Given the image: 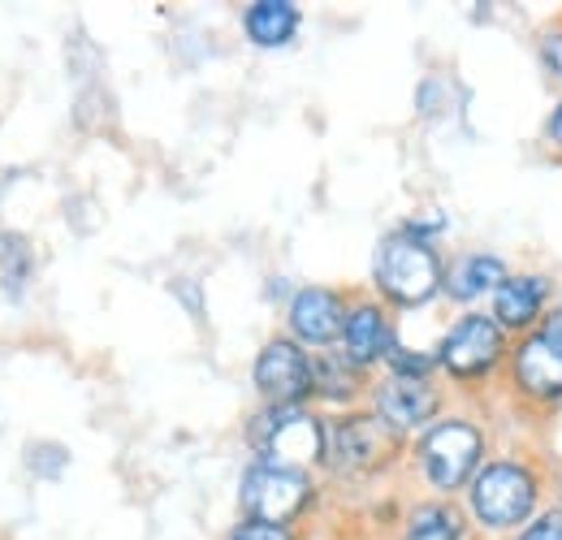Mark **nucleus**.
Segmentation results:
<instances>
[{
  "mask_svg": "<svg viewBox=\"0 0 562 540\" xmlns=\"http://www.w3.org/2000/svg\"><path fill=\"white\" fill-rule=\"evenodd\" d=\"M376 285L403 303V307H416V303H428L441 285V265L437 256L428 251V243L412 238V234H394L381 243L376 251Z\"/></svg>",
  "mask_w": 562,
  "mask_h": 540,
  "instance_id": "1",
  "label": "nucleus"
},
{
  "mask_svg": "<svg viewBox=\"0 0 562 540\" xmlns=\"http://www.w3.org/2000/svg\"><path fill=\"white\" fill-rule=\"evenodd\" d=\"M251 441H256V450H265V459L273 468H294L299 472L303 463L325 459V428L312 415L294 410V406L265 410L251 428Z\"/></svg>",
  "mask_w": 562,
  "mask_h": 540,
  "instance_id": "2",
  "label": "nucleus"
},
{
  "mask_svg": "<svg viewBox=\"0 0 562 540\" xmlns=\"http://www.w3.org/2000/svg\"><path fill=\"white\" fill-rule=\"evenodd\" d=\"M472 506L481 524L490 528H515L537 506V480L519 463H493L472 484Z\"/></svg>",
  "mask_w": 562,
  "mask_h": 540,
  "instance_id": "3",
  "label": "nucleus"
},
{
  "mask_svg": "<svg viewBox=\"0 0 562 540\" xmlns=\"http://www.w3.org/2000/svg\"><path fill=\"white\" fill-rule=\"evenodd\" d=\"M481 463V432L468 419H446L420 441V468L437 488H459Z\"/></svg>",
  "mask_w": 562,
  "mask_h": 540,
  "instance_id": "4",
  "label": "nucleus"
},
{
  "mask_svg": "<svg viewBox=\"0 0 562 540\" xmlns=\"http://www.w3.org/2000/svg\"><path fill=\"white\" fill-rule=\"evenodd\" d=\"M307 475L294 472V468H273V463H260L251 468L247 480H243V506L251 519L260 524H278L285 528L303 506H307Z\"/></svg>",
  "mask_w": 562,
  "mask_h": 540,
  "instance_id": "5",
  "label": "nucleus"
},
{
  "mask_svg": "<svg viewBox=\"0 0 562 540\" xmlns=\"http://www.w3.org/2000/svg\"><path fill=\"white\" fill-rule=\"evenodd\" d=\"M256 385H260V394L269 398V403L278 406H294L307 390H316L312 385V359L294 346V341H269L265 350H260V359H256Z\"/></svg>",
  "mask_w": 562,
  "mask_h": 540,
  "instance_id": "6",
  "label": "nucleus"
},
{
  "mask_svg": "<svg viewBox=\"0 0 562 540\" xmlns=\"http://www.w3.org/2000/svg\"><path fill=\"white\" fill-rule=\"evenodd\" d=\"M497 359H502V329L490 316H463L441 341V363L454 376H481Z\"/></svg>",
  "mask_w": 562,
  "mask_h": 540,
  "instance_id": "7",
  "label": "nucleus"
},
{
  "mask_svg": "<svg viewBox=\"0 0 562 540\" xmlns=\"http://www.w3.org/2000/svg\"><path fill=\"white\" fill-rule=\"evenodd\" d=\"M390 432L381 419H338L334 428H325V459L342 472H359V468H372L385 450H390Z\"/></svg>",
  "mask_w": 562,
  "mask_h": 540,
  "instance_id": "8",
  "label": "nucleus"
},
{
  "mask_svg": "<svg viewBox=\"0 0 562 540\" xmlns=\"http://www.w3.org/2000/svg\"><path fill=\"white\" fill-rule=\"evenodd\" d=\"M432 410H437V390H428V381L390 376V381L376 390V419H381L385 428H394V432L416 428Z\"/></svg>",
  "mask_w": 562,
  "mask_h": 540,
  "instance_id": "9",
  "label": "nucleus"
},
{
  "mask_svg": "<svg viewBox=\"0 0 562 540\" xmlns=\"http://www.w3.org/2000/svg\"><path fill=\"white\" fill-rule=\"evenodd\" d=\"M290 329L303 341H334L347 329V312H342V299L334 290H299L294 303H290Z\"/></svg>",
  "mask_w": 562,
  "mask_h": 540,
  "instance_id": "10",
  "label": "nucleus"
},
{
  "mask_svg": "<svg viewBox=\"0 0 562 540\" xmlns=\"http://www.w3.org/2000/svg\"><path fill=\"white\" fill-rule=\"evenodd\" d=\"M515 381L532 398H559L562 394V355L541 338H528L515 350Z\"/></svg>",
  "mask_w": 562,
  "mask_h": 540,
  "instance_id": "11",
  "label": "nucleus"
},
{
  "mask_svg": "<svg viewBox=\"0 0 562 540\" xmlns=\"http://www.w3.org/2000/svg\"><path fill=\"white\" fill-rule=\"evenodd\" d=\"M546 281H537V277H506L497 290H493V320H497V329H528L532 320H537V312H541V303H546Z\"/></svg>",
  "mask_w": 562,
  "mask_h": 540,
  "instance_id": "12",
  "label": "nucleus"
},
{
  "mask_svg": "<svg viewBox=\"0 0 562 540\" xmlns=\"http://www.w3.org/2000/svg\"><path fill=\"white\" fill-rule=\"evenodd\" d=\"M342 341H347V359L355 368L381 359L390 350V325L381 316V307L372 303H359L355 312H347V329H342Z\"/></svg>",
  "mask_w": 562,
  "mask_h": 540,
  "instance_id": "13",
  "label": "nucleus"
},
{
  "mask_svg": "<svg viewBox=\"0 0 562 540\" xmlns=\"http://www.w3.org/2000/svg\"><path fill=\"white\" fill-rule=\"evenodd\" d=\"M243 26H247L251 44H260V48H281V44L299 31V9H294L290 0H256V4L247 9Z\"/></svg>",
  "mask_w": 562,
  "mask_h": 540,
  "instance_id": "14",
  "label": "nucleus"
},
{
  "mask_svg": "<svg viewBox=\"0 0 562 540\" xmlns=\"http://www.w3.org/2000/svg\"><path fill=\"white\" fill-rule=\"evenodd\" d=\"M506 281V265L493 256H463L450 272V294L454 299H476L485 290H497Z\"/></svg>",
  "mask_w": 562,
  "mask_h": 540,
  "instance_id": "15",
  "label": "nucleus"
},
{
  "mask_svg": "<svg viewBox=\"0 0 562 540\" xmlns=\"http://www.w3.org/2000/svg\"><path fill=\"white\" fill-rule=\"evenodd\" d=\"M312 385L321 390V394H329V398H347L355 390V363L342 355H325L321 363H312Z\"/></svg>",
  "mask_w": 562,
  "mask_h": 540,
  "instance_id": "16",
  "label": "nucleus"
},
{
  "mask_svg": "<svg viewBox=\"0 0 562 540\" xmlns=\"http://www.w3.org/2000/svg\"><path fill=\"white\" fill-rule=\"evenodd\" d=\"M403 540H459V524H454L446 510H437V506H420V510L412 515L407 537Z\"/></svg>",
  "mask_w": 562,
  "mask_h": 540,
  "instance_id": "17",
  "label": "nucleus"
},
{
  "mask_svg": "<svg viewBox=\"0 0 562 540\" xmlns=\"http://www.w3.org/2000/svg\"><path fill=\"white\" fill-rule=\"evenodd\" d=\"M432 363H437V355H420V350L390 346V368H394V376H416V381H424Z\"/></svg>",
  "mask_w": 562,
  "mask_h": 540,
  "instance_id": "18",
  "label": "nucleus"
},
{
  "mask_svg": "<svg viewBox=\"0 0 562 540\" xmlns=\"http://www.w3.org/2000/svg\"><path fill=\"white\" fill-rule=\"evenodd\" d=\"M229 540H294L285 528H278V524H260V519H247L238 532Z\"/></svg>",
  "mask_w": 562,
  "mask_h": 540,
  "instance_id": "19",
  "label": "nucleus"
},
{
  "mask_svg": "<svg viewBox=\"0 0 562 540\" xmlns=\"http://www.w3.org/2000/svg\"><path fill=\"white\" fill-rule=\"evenodd\" d=\"M519 540H562V510L541 515V524H532Z\"/></svg>",
  "mask_w": 562,
  "mask_h": 540,
  "instance_id": "20",
  "label": "nucleus"
},
{
  "mask_svg": "<svg viewBox=\"0 0 562 540\" xmlns=\"http://www.w3.org/2000/svg\"><path fill=\"white\" fill-rule=\"evenodd\" d=\"M546 61H550V69L562 78V35H550V40H546Z\"/></svg>",
  "mask_w": 562,
  "mask_h": 540,
  "instance_id": "21",
  "label": "nucleus"
},
{
  "mask_svg": "<svg viewBox=\"0 0 562 540\" xmlns=\"http://www.w3.org/2000/svg\"><path fill=\"white\" fill-rule=\"evenodd\" d=\"M541 338L550 341V346H554V350L562 355V312H554V316L546 320V334H541Z\"/></svg>",
  "mask_w": 562,
  "mask_h": 540,
  "instance_id": "22",
  "label": "nucleus"
},
{
  "mask_svg": "<svg viewBox=\"0 0 562 540\" xmlns=\"http://www.w3.org/2000/svg\"><path fill=\"white\" fill-rule=\"evenodd\" d=\"M550 138H554V143L562 147V104L554 109V117H550Z\"/></svg>",
  "mask_w": 562,
  "mask_h": 540,
  "instance_id": "23",
  "label": "nucleus"
}]
</instances>
